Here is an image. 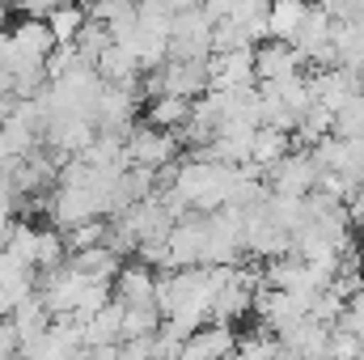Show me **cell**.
Wrapping results in <instances>:
<instances>
[{"label": "cell", "instance_id": "30bf717a", "mask_svg": "<svg viewBox=\"0 0 364 360\" xmlns=\"http://www.w3.org/2000/svg\"><path fill=\"white\" fill-rule=\"evenodd\" d=\"M288 153H292V136L279 132V127H259L255 140H250V166H255L259 174H267L272 166H279Z\"/></svg>", "mask_w": 364, "mask_h": 360}, {"label": "cell", "instance_id": "e0dca14e", "mask_svg": "<svg viewBox=\"0 0 364 360\" xmlns=\"http://www.w3.org/2000/svg\"><path fill=\"white\" fill-rule=\"evenodd\" d=\"M161 327V314L157 309H123V327H119V339H144Z\"/></svg>", "mask_w": 364, "mask_h": 360}, {"label": "cell", "instance_id": "5b68a950", "mask_svg": "<svg viewBox=\"0 0 364 360\" xmlns=\"http://www.w3.org/2000/svg\"><path fill=\"white\" fill-rule=\"evenodd\" d=\"M237 352V331L229 322H203L182 339L178 360H225Z\"/></svg>", "mask_w": 364, "mask_h": 360}, {"label": "cell", "instance_id": "7a4b0ae2", "mask_svg": "<svg viewBox=\"0 0 364 360\" xmlns=\"http://www.w3.org/2000/svg\"><path fill=\"white\" fill-rule=\"evenodd\" d=\"M255 47H237V51H220L208 55V90H229L246 93L255 90Z\"/></svg>", "mask_w": 364, "mask_h": 360}, {"label": "cell", "instance_id": "5bb4252c", "mask_svg": "<svg viewBox=\"0 0 364 360\" xmlns=\"http://www.w3.org/2000/svg\"><path fill=\"white\" fill-rule=\"evenodd\" d=\"M43 21H47L55 47H73L77 34H81V26H85V9H81V4H55Z\"/></svg>", "mask_w": 364, "mask_h": 360}, {"label": "cell", "instance_id": "277c9868", "mask_svg": "<svg viewBox=\"0 0 364 360\" xmlns=\"http://www.w3.org/2000/svg\"><path fill=\"white\" fill-rule=\"evenodd\" d=\"M331 13L322 9V4H314V9H305V17H301V26H296V34H292V51L301 55V64L305 60H314V64H322V68H335L331 64Z\"/></svg>", "mask_w": 364, "mask_h": 360}, {"label": "cell", "instance_id": "9c48e42d", "mask_svg": "<svg viewBox=\"0 0 364 360\" xmlns=\"http://www.w3.org/2000/svg\"><path fill=\"white\" fill-rule=\"evenodd\" d=\"M275 339H279V348H288V352H296V356L322 360L326 356V344H331V327H326V322H314V318H301V322L284 327Z\"/></svg>", "mask_w": 364, "mask_h": 360}, {"label": "cell", "instance_id": "ffe728a7", "mask_svg": "<svg viewBox=\"0 0 364 360\" xmlns=\"http://www.w3.org/2000/svg\"><path fill=\"white\" fill-rule=\"evenodd\" d=\"M272 360H305V356H296V352H288V348H279Z\"/></svg>", "mask_w": 364, "mask_h": 360}, {"label": "cell", "instance_id": "4fadbf2b", "mask_svg": "<svg viewBox=\"0 0 364 360\" xmlns=\"http://www.w3.org/2000/svg\"><path fill=\"white\" fill-rule=\"evenodd\" d=\"M186 119H191V102H186V97H174V93L153 97L149 110H144V123H149V127H161V132H178Z\"/></svg>", "mask_w": 364, "mask_h": 360}, {"label": "cell", "instance_id": "3957f363", "mask_svg": "<svg viewBox=\"0 0 364 360\" xmlns=\"http://www.w3.org/2000/svg\"><path fill=\"white\" fill-rule=\"evenodd\" d=\"M263 179H272V195H296V199H305L318 179H322V170H318V162H314V153L309 149H292L279 166H272Z\"/></svg>", "mask_w": 364, "mask_h": 360}, {"label": "cell", "instance_id": "2e32d148", "mask_svg": "<svg viewBox=\"0 0 364 360\" xmlns=\"http://www.w3.org/2000/svg\"><path fill=\"white\" fill-rule=\"evenodd\" d=\"M331 136H339V140L364 136V90L352 93V97L335 110V127H331Z\"/></svg>", "mask_w": 364, "mask_h": 360}, {"label": "cell", "instance_id": "ac0fdd59", "mask_svg": "<svg viewBox=\"0 0 364 360\" xmlns=\"http://www.w3.org/2000/svg\"><path fill=\"white\" fill-rule=\"evenodd\" d=\"M326 360H364V344L352 335V331H343V327H331Z\"/></svg>", "mask_w": 364, "mask_h": 360}, {"label": "cell", "instance_id": "44dd1931", "mask_svg": "<svg viewBox=\"0 0 364 360\" xmlns=\"http://www.w3.org/2000/svg\"><path fill=\"white\" fill-rule=\"evenodd\" d=\"M356 225H360V242H364V216H360V221H356Z\"/></svg>", "mask_w": 364, "mask_h": 360}, {"label": "cell", "instance_id": "8fae6325", "mask_svg": "<svg viewBox=\"0 0 364 360\" xmlns=\"http://www.w3.org/2000/svg\"><path fill=\"white\" fill-rule=\"evenodd\" d=\"M119 327H123V305L110 297L81 327V339H85V348H110V344H119Z\"/></svg>", "mask_w": 364, "mask_h": 360}, {"label": "cell", "instance_id": "7c38bea8", "mask_svg": "<svg viewBox=\"0 0 364 360\" xmlns=\"http://www.w3.org/2000/svg\"><path fill=\"white\" fill-rule=\"evenodd\" d=\"M305 0H272L267 4V38L272 43H292L301 17H305Z\"/></svg>", "mask_w": 364, "mask_h": 360}, {"label": "cell", "instance_id": "52a82bcc", "mask_svg": "<svg viewBox=\"0 0 364 360\" xmlns=\"http://www.w3.org/2000/svg\"><path fill=\"white\" fill-rule=\"evenodd\" d=\"M305 81H309L314 102L326 106V110H339L352 93L364 90V73H348V68H318V73L305 77Z\"/></svg>", "mask_w": 364, "mask_h": 360}, {"label": "cell", "instance_id": "6da1fadb", "mask_svg": "<svg viewBox=\"0 0 364 360\" xmlns=\"http://www.w3.org/2000/svg\"><path fill=\"white\" fill-rule=\"evenodd\" d=\"M174 157H178V136L174 132L136 123L123 140V162L136 166V170H166V166H174Z\"/></svg>", "mask_w": 364, "mask_h": 360}, {"label": "cell", "instance_id": "d6986e66", "mask_svg": "<svg viewBox=\"0 0 364 360\" xmlns=\"http://www.w3.org/2000/svg\"><path fill=\"white\" fill-rule=\"evenodd\" d=\"M279 352V339L275 335H246V339H237V360H272Z\"/></svg>", "mask_w": 364, "mask_h": 360}, {"label": "cell", "instance_id": "9a60e30c", "mask_svg": "<svg viewBox=\"0 0 364 360\" xmlns=\"http://www.w3.org/2000/svg\"><path fill=\"white\" fill-rule=\"evenodd\" d=\"M331 127H335V110H326V106H309L301 119H296V127H292V136L301 140V149H314L318 140H326L331 136Z\"/></svg>", "mask_w": 364, "mask_h": 360}, {"label": "cell", "instance_id": "8992f818", "mask_svg": "<svg viewBox=\"0 0 364 360\" xmlns=\"http://www.w3.org/2000/svg\"><path fill=\"white\" fill-rule=\"evenodd\" d=\"M157 275L144 263H123L119 275L110 280V292L123 309H157Z\"/></svg>", "mask_w": 364, "mask_h": 360}, {"label": "cell", "instance_id": "ba28073f", "mask_svg": "<svg viewBox=\"0 0 364 360\" xmlns=\"http://www.w3.org/2000/svg\"><path fill=\"white\" fill-rule=\"evenodd\" d=\"M305 64H301V55L288 47V43H263V47H255V81L259 85H275V81H288V77H296Z\"/></svg>", "mask_w": 364, "mask_h": 360}]
</instances>
